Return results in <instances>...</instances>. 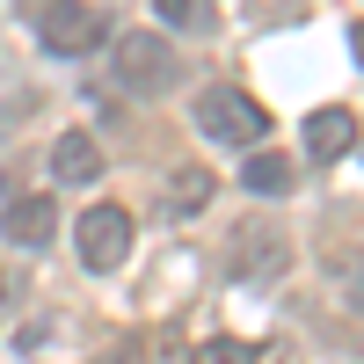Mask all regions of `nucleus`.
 I'll return each mask as SVG.
<instances>
[{
  "mask_svg": "<svg viewBox=\"0 0 364 364\" xmlns=\"http://www.w3.org/2000/svg\"><path fill=\"white\" fill-rule=\"evenodd\" d=\"M197 364H255V350H248V343H233V336H211V343L197 350Z\"/></svg>",
  "mask_w": 364,
  "mask_h": 364,
  "instance_id": "11",
  "label": "nucleus"
},
{
  "mask_svg": "<svg viewBox=\"0 0 364 364\" xmlns=\"http://www.w3.org/2000/svg\"><path fill=\"white\" fill-rule=\"evenodd\" d=\"M204 204H211V175H204V168H175L168 211H175V219H190V211H204Z\"/></svg>",
  "mask_w": 364,
  "mask_h": 364,
  "instance_id": "10",
  "label": "nucleus"
},
{
  "mask_svg": "<svg viewBox=\"0 0 364 364\" xmlns=\"http://www.w3.org/2000/svg\"><path fill=\"white\" fill-rule=\"evenodd\" d=\"M284 262H291V248H284L277 226H262V219L233 226V240H226V277L233 284H269V277H284Z\"/></svg>",
  "mask_w": 364,
  "mask_h": 364,
  "instance_id": "5",
  "label": "nucleus"
},
{
  "mask_svg": "<svg viewBox=\"0 0 364 364\" xmlns=\"http://www.w3.org/2000/svg\"><path fill=\"white\" fill-rule=\"evenodd\" d=\"M117 80L139 95H168L182 80V58L161 44V29H132V37H117Z\"/></svg>",
  "mask_w": 364,
  "mask_h": 364,
  "instance_id": "4",
  "label": "nucleus"
},
{
  "mask_svg": "<svg viewBox=\"0 0 364 364\" xmlns=\"http://www.w3.org/2000/svg\"><path fill=\"white\" fill-rule=\"evenodd\" d=\"M51 182H102V146H95V132H80V124H66L51 139Z\"/></svg>",
  "mask_w": 364,
  "mask_h": 364,
  "instance_id": "7",
  "label": "nucleus"
},
{
  "mask_svg": "<svg viewBox=\"0 0 364 364\" xmlns=\"http://www.w3.org/2000/svg\"><path fill=\"white\" fill-rule=\"evenodd\" d=\"M154 8H161L168 29H197V22H204V15H197V0H154Z\"/></svg>",
  "mask_w": 364,
  "mask_h": 364,
  "instance_id": "12",
  "label": "nucleus"
},
{
  "mask_svg": "<svg viewBox=\"0 0 364 364\" xmlns=\"http://www.w3.org/2000/svg\"><path fill=\"white\" fill-rule=\"evenodd\" d=\"M73 248H80V269L109 277V269L132 255V211L124 204H87L80 226H73Z\"/></svg>",
  "mask_w": 364,
  "mask_h": 364,
  "instance_id": "3",
  "label": "nucleus"
},
{
  "mask_svg": "<svg viewBox=\"0 0 364 364\" xmlns=\"http://www.w3.org/2000/svg\"><path fill=\"white\" fill-rule=\"evenodd\" d=\"M350 146H357V109H314L306 117V161L314 168L350 161Z\"/></svg>",
  "mask_w": 364,
  "mask_h": 364,
  "instance_id": "8",
  "label": "nucleus"
},
{
  "mask_svg": "<svg viewBox=\"0 0 364 364\" xmlns=\"http://www.w3.org/2000/svg\"><path fill=\"white\" fill-rule=\"evenodd\" d=\"M240 182H248L255 197H284V190H291V161L269 154V146H255V154L240 161Z\"/></svg>",
  "mask_w": 364,
  "mask_h": 364,
  "instance_id": "9",
  "label": "nucleus"
},
{
  "mask_svg": "<svg viewBox=\"0 0 364 364\" xmlns=\"http://www.w3.org/2000/svg\"><path fill=\"white\" fill-rule=\"evenodd\" d=\"M29 8V22H37V37H44V51H58V58H87L102 44V8H87V0H22Z\"/></svg>",
  "mask_w": 364,
  "mask_h": 364,
  "instance_id": "2",
  "label": "nucleus"
},
{
  "mask_svg": "<svg viewBox=\"0 0 364 364\" xmlns=\"http://www.w3.org/2000/svg\"><path fill=\"white\" fill-rule=\"evenodd\" d=\"M190 117H197V132H204V139L240 146V154H255V146L269 139V109L248 95V87H226V80H219V87H204Z\"/></svg>",
  "mask_w": 364,
  "mask_h": 364,
  "instance_id": "1",
  "label": "nucleus"
},
{
  "mask_svg": "<svg viewBox=\"0 0 364 364\" xmlns=\"http://www.w3.org/2000/svg\"><path fill=\"white\" fill-rule=\"evenodd\" d=\"M51 233H58V204L44 190H29V197H15L0 211V240H15V248H44Z\"/></svg>",
  "mask_w": 364,
  "mask_h": 364,
  "instance_id": "6",
  "label": "nucleus"
}]
</instances>
